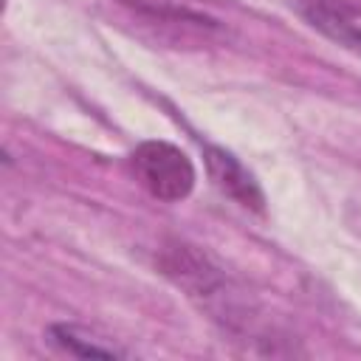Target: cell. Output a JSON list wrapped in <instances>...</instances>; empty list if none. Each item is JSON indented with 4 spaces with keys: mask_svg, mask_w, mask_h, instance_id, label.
I'll return each instance as SVG.
<instances>
[{
    "mask_svg": "<svg viewBox=\"0 0 361 361\" xmlns=\"http://www.w3.org/2000/svg\"><path fill=\"white\" fill-rule=\"evenodd\" d=\"M130 166L135 180L158 200L175 203L189 197L195 189V164L180 147L169 141H141L130 155Z\"/></svg>",
    "mask_w": 361,
    "mask_h": 361,
    "instance_id": "obj_1",
    "label": "cell"
},
{
    "mask_svg": "<svg viewBox=\"0 0 361 361\" xmlns=\"http://www.w3.org/2000/svg\"><path fill=\"white\" fill-rule=\"evenodd\" d=\"M299 17L330 42L361 54V6L350 0H293Z\"/></svg>",
    "mask_w": 361,
    "mask_h": 361,
    "instance_id": "obj_2",
    "label": "cell"
},
{
    "mask_svg": "<svg viewBox=\"0 0 361 361\" xmlns=\"http://www.w3.org/2000/svg\"><path fill=\"white\" fill-rule=\"evenodd\" d=\"M203 161L209 169V178L214 183L217 192H223L228 200H234L237 206L262 214L265 212V195L257 183V178L240 164V158H234L228 149L206 144L203 147Z\"/></svg>",
    "mask_w": 361,
    "mask_h": 361,
    "instance_id": "obj_3",
    "label": "cell"
},
{
    "mask_svg": "<svg viewBox=\"0 0 361 361\" xmlns=\"http://www.w3.org/2000/svg\"><path fill=\"white\" fill-rule=\"evenodd\" d=\"M48 341L56 350H62L68 355H76V358H124L127 355L113 341L96 336L93 330H87L82 324H68V322L51 324L48 327Z\"/></svg>",
    "mask_w": 361,
    "mask_h": 361,
    "instance_id": "obj_4",
    "label": "cell"
}]
</instances>
